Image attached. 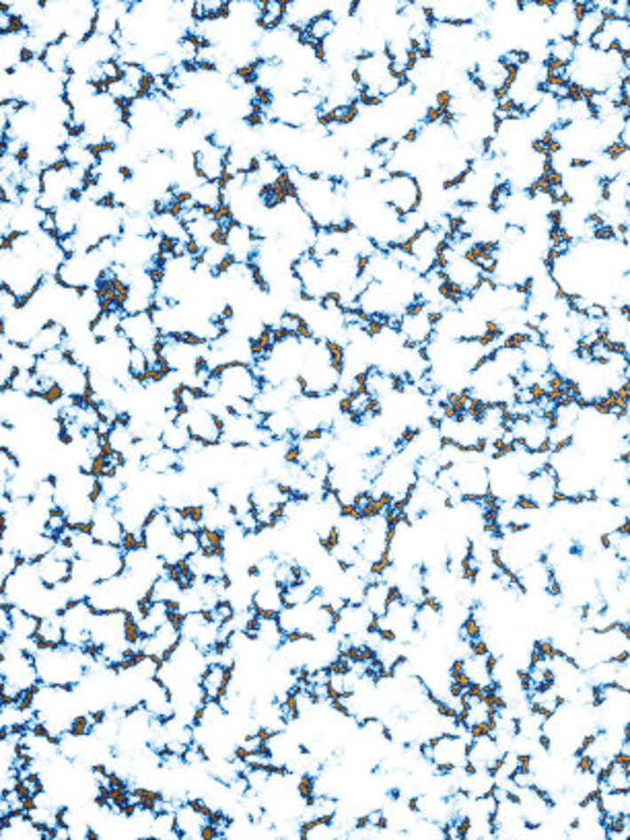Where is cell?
Masks as SVG:
<instances>
[{
	"instance_id": "6da1fadb",
	"label": "cell",
	"mask_w": 630,
	"mask_h": 840,
	"mask_svg": "<svg viewBox=\"0 0 630 840\" xmlns=\"http://www.w3.org/2000/svg\"><path fill=\"white\" fill-rule=\"evenodd\" d=\"M453 467L460 501H491V470L482 453H472Z\"/></svg>"
},
{
	"instance_id": "7a4b0ae2",
	"label": "cell",
	"mask_w": 630,
	"mask_h": 840,
	"mask_svg": "<svg viewBox=\"0 0 630 840\" xmlns=\"http://www.w3.org/2000/svg\"><path fill=\"white\" fill-rule=\"evenodd\" d=\"M163 336L165 334L157 328L151 313H137V316H124L122 319V338H126L130 346L146 350L149 355Z\"/></svg>"
},
{
	"instance_id": "3957f363",
	"label": "cell",
	"mask_w": 630,
	"mask_h": 840,
	"mask_svg": "<svg viewBox=\"0 0 630 840\" xmlns=\"http://www.w3.org/2000/svg\"><path fill=\"white\" fill-rule=\"evenodd\" d=\"M91 534L95 540L99 544H106V546H124V538H126V530L122 525L118 513H115L114 503H99L98 511H95V517L91 522Z\"/></svg>"
},
{
	"instance_id": "277c9868",
	"label": "cell",
	"mask_w": 630,
	"mask_h": 840,
	"mask_svg": "<svg viewBox=\"0 0 630 840\" xmlns=\"http://www.w3.org/2000/svg\"><path fill=\"white\" fill-rule=\"evenodd\" d=\"M525 499L539 509H550L558 503V476L550 464L532 476H527Z\"/></svg>"
},
{
	"instance_id": "5b68a950",
	"label": "cell",
	"mask_w": 630,
	"mask_h": 840,
	"mask_svg": "<svg viewBox=\"0 0 630 840\" xmlns=\"http://www.w3.org/2000/svg\"><path fill=\"white\" fill-rule=\"evenodd\" d=\"M252 608L258 616H279L287 608L285 592L274 579H262L254 592Z\"/></svg>"
},
{
	"instance_id": "8992f818",
	"label": "cell",
	"mask_w": 630,
	"mask_h": 840,
	"mask_svg": "<svg viewBox=\"0 0 630 840\" xmlns=\"http://www.w3.org/2000/svg\"><path fill=\"white\" fill-rule=\"evenodd\" d=\"M400 589L396 585H391L390 581L385 579H375L367 583V589H365V598H363V606L373 614V618H382L388 614L391 601L396 598H400Z\"/></svg>"
},
{
	"instance_id": "52a82bcc",
	"label": "cell",
	"mask_w": 630,
	"mask_h": 840,
	"mask_svg": "<svg viewBox=\"0 0 630 840\" xmlns=\"http://www.w3.org/2000/svg\"><path fill=\"white\" fill-rule=\"evenodd\" d=\"M35 564V570H37V575H40V579L43 583V587L46 589H56V587H60V585H67V583H70V579H73V561H64L60 559V556H56V554H46L43 556V559H40Z\"/></svg>"
},
{
	"instance_id": "ba28073f",
	"label": "cell",
	"mask_w": 630,
	"mask_h": 840,
	"mask_svg": "<svg viewBox=\"0 0 630 840\" xmlns=\"http://www.w3.org/2000/svg\"><path fill=\"white\" fill-rule=\"evenodd\" d=\"M161 444H163L165 449H169V451L184 455L194 441H192V435L188 427H185V422L179 419L176 422H165L163 431H161Z\"/></svg>"
},
{
	"instance_id": "9c48e42d",
	"label": "cell",
	"mask_w": 630,
	"mask_h": 840,
	"mask_svg": "<svg viewBox=\"0 0 630 840\" xmlns=\"http://www.w3.org/2000/svg\"><path fill=\"white\" fill-rule=\"evenodd\" d=\"M600 781L603 791L626 793L630 791V766L620 760H612L600 773Z\"/></svg>"
},
{
	"instance_id": "30bf717a",
	"label": "cell",
	"mask_w": 630,
	"mask_h": 840,
	"mask_svg": "<svg viewBox=\"0 0 630 840\" xmlns=\"http://www.w3.org/2000/svg\"><path fill=\"white\" fill-rule=\"evenodd\" d=\"M204 824H207V818L201 816L188 801L176 810V826L182 838H201Z\"/></svg>"
},
{
	"instance_id": "8fae6325",
	"label": "cell",
	"mask_w": 630,
	"mask_h": 840,
	"mask_svg": "<svg viewBox=\"0 0 630 840\" xmlns=\"http://www.w3.org/2000/svg\"><path fill=\"white\" fill-rule=\"evenodd\" d=\"M336 25L338 21H336V15H334V11L321 9V12H318V15H315L311 21L305 25V35L313 42L326 43V40H330V37L334 35V31H336Z\"/></svg>"
},
{
	"instance_id": "7c38bea8",
	"label": "cell",
	"mask_w": 630,
	"mask_h": 840,
	"mask_svg": "<svg viewBox=\"0 0 630 840\" xmlns=\"http://www.w3.org/2000/svg\"><path fill=\"white\" fill-rule=\"evenodd\" d=\"M93 729H95V726H93L91 717H89V713H87V715L73 717V721H70L67 734L73 735V737H87V735L93 734Z\"/></svg>"
},
{
	"instance_id": "4fadbf2b",
	"label": "cell",
	"mask_w": 630,
	"mask_h": 840,
	"mask_svg": "<svg viewBox=\"0 0 630 840\" xmlns=\"http://www.w3.org/2000/svg\"><path fill=\"white\" fill-rule=\"evenodd\" d=\"M266 120H268L266 114L248 112L246 115H243V124H246L248 128H252V130H258V128H262L264 124H266Z\"/></svg>"
}]
</instances>
